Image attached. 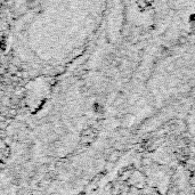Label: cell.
<instances>
[{
	"mask_svg": "<svg viewBox=\"0 0 195 195\" xmlns=\"http://www.w3.org/2000/svg\"><path fill=\"white\" fill-rule=\"evenodd\" d=\"M151 163H152V161H151V159L144 157V159L141 160V165H149Z\"/></svg>",
	"mask_w": 195,
	"mask_h": 195,
	"instance_id": "3",
	"label": "cell"
},
{
	"mask_svg": "<svg viewBox=\"0 0 195 195\" xmlns=\"http://www.w3.org/2000/svg\"><path fill=\"white\" fill-rule=\"evenodd\" d=\"M187 42V38L186 37H179L178 38V41H177V45H185V43Z\"/></svg>",
	"mask_w": 195,
	"mask_h": 195,
	"instance_id": "2",
	"label": "cell"
},
{
	"mask_svg": "<svg viewBox=\"0 0 195 195\" xmlns=\"http://www.w3.org/2000/svg\"><path fill=\"white\" fill-rule=\"evenodd\" d=\"M119 157H120V153L117 152V151H113L109 156V162H115Z\"/></svg>",
	"mask_w": 195,
	"mask_h": 195,
	"instance_id": "1",
	"label": "cell"
}]
</instances>
